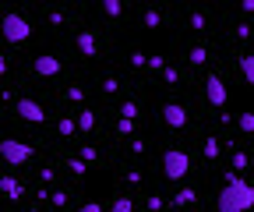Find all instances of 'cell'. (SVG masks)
<instances>
[{"instance_id":"cell-1","label":"cell","mask_w":254,"mask_h":212,"mask_svg":"<svg viewBox=\"0 0 254 212\" xmlns=\"http://www.w3.org/2000/svg\"><path fill=\"white\" fill-rule=\"evenodd\" d=\"M251 205H254V188L240 177H230L226 188L219 191V202H215L219 212H247Z\"/></svg>"},{"instance_id":"cell-2","label":"cell","mask_w":254,"mask_h":212,"mask_svg":"<svg viewBox=\"0 0 254 212\" xmlns=\"http://www.w3.org/2000/svg\"><path fill=\"white\" fill-rule=\"evenodd\" d=\"M0 32H4L7 43H25L32 36V25L21 14H4V18H0Z\"/></svg>"},{"instance_id":"cell-3","label":"cell","mask_w":254,"mask_h":212,"mask_svg":"<svg viewBox=\"0 0 254 212\" xmlns=\"http://www.w3.org/2000/svg\"><path fill=\"white\" fill-rule=\"evenodd\" d=\"M163 173H166L170 180H184V177L190 173V159H187L184 148H170V152L163 156Z\"/></svg>"},{"instance_id":"cell-4","label":"cell","mask_w":254,"mask_h":212,"mask_svg":"<svg viewBox=\"0 0 254 212\" xmlns=\"http://www.w3.org/2000/svg\"><path fill=\"white\" fill-rule=\"evenodd\" d=\"M0 156H4L11 166H21V163H28V159H32V148H28L25 141L4 138V141H0Z\"/></svg>"},{"instance_id":"cell-5","label":"cell","mask_w":254,"mask_h":212,"mask_svg":"<svg viewBox=\"0 0 254 212\" xmlns=\"http://www.w3.org/2000/svg\"><path fill=\"white\" fill-rule=\"evenodd\" d=\"M14 113H18L21 120H28V124H43V120H46V110H43L36 99H18V103H14Z\"/></svg>"},{"instance_id":"cell-6","label":"cell","mask_w":254,"mask_h":212,"mask_svg":"<svg viewBox=\"0 0 254 212\" xmlns=\"http://www.w3.org/2000/svg\"><path fill=\"white\" fill-rule=\"evenodd\" d=\"M205 96H208V103L212 106H222V103H226V85H222V78H208L205 81Z\"/></svg>"},{"instance_id":"cell-7","label":"cell","mask_w":254,"mask_h":212,"mask_svg":"<svg viewBox=\"0 0 254 212\" xmlns=\"http://www.w3.org/2000/svg\"><path fill=\"white\" fill-rule=\"evenodd\" d=\"M163 120H166L170 128H184V124H187V110H184L180 103H166V106H163Z\"/></svg>"},{"instance_id":"cell-8","label":"cell","mask_w":254,"mask_h":212,"mask_svg":"<svg viewBox=\"0 0 254 212\" xmlns=\"http://www.w3.org/2000/svg\"><path fill=\"white\" fill-rule=\"evenodd\" d=\"M60 71V57H50V53H43V57H36V74H57Z\"/></svg>"},{"instance_id":"cell-9","label":"cell","mask_w":254,"mask_h":212,"mask_svg":"<svg viewBox=\"0 0 254 212\" xmlns=\"http://www.w3.org/2000/svg\"><path fill=\"white\" fill-rule=\"evenodd\" d=\"M78 50H81L85 57H95V53H99V39H95L92 32H81V36H78Z\"/></svg>"},{"instance_id":"cell-10","label":"cell","mask_w":254,"mask_h":212,"mask_svg":"<svg viewBox=\"0 0 254 212\" xmlns=\"http://www.w3.org/2000/svg\"><path fill=\"white\" fill-rule=\"evenodd\" d=\"M74 124H78L81 131H92V128H95V113H92V110H81V113H78V120H74Z\"/></svg>"},{"instance_id":"cell-11","label":"cell","mask_w":254,"mask_h":212,"mask_svg":"<svg viewBox=\"0 0 254 212\" xmlns=\"http://www.w3.org/2000/svg\"><path fill=\"white\" fill-rule=\"evenodd\" d=\"M194 198H198V195H194V188H180V191L173 195V202H177L180 209H184V205H190V202H194Z\"/></svg>"},{"instance_id":"cell-12","label":"cell","mask_w":254,"mask_h":212,"mask_svg":"<svg viewBox=\"0 0 254 212\" xmlns=\"http://www.w3.org/2000/svg\"><path fill=\"white\" fill-rule=\"evenodd\" d=\"M240 74L247 78V85H254V57H240Z\"/></svg>"},{"instance_id":"cell-13","label":"cell","mask_w":254,"mask_h":212,"mask_svg":"<svg viewBox=\"0 0 254 212\" xmlns=\"http://www.w3.org/2000/svg\"><path fill=\"white\" fill-rule=\"evenodd\" d=\"M0 188H4L11 198H18V195H21V184H18L14 177H0Z\"/></svg>"},{"instance_id":"cell-14","label":"cell","mask_w":254,"mask_h":212,"mask_svg":"<svg viewBox=\"0 0 254 212\" xmlns=\"http://www.w3.org/2000/svg\"><path fill=\"white\" fill-rule=\"evenodd\" d=\"M205 60H208V50H205V46H194V50H190V64H194V68L205 64Z\"/></svg>"},{"instance_id":"cell-15","label":"cell","mask_w":254,"mask_h":212,"mask_svg":"<svg viewBox=\"0 0 254 212\" xmlns=\"http://www.w3.org/2000/svg\"><path fill=\"white\" fill-rule=\"evenodd\" d=\"M237 124H240V131H244V135H251V131H254V113H240Z\"/></svg>"},{"instance_id":"cell-16","label":"cell","mask_w":254,"mask_h":212,"mask_svg":"<svg viewBox=\"0 0 254 212\" xmlns=\"http://www.w3.org/2000/svg\"><path fill=\"white\" fill-rule=\"evenodd\" d=\"M113 212H134V202L131 198H117L113 202Z\"/></svg>"},{"instance_id":"cell-17","label":"cell","mask_w":254,"mask_h":212,"mask_svg":"<svg viewBox=\"0 0 254 212\" xmlns=\"http://www.w3.org/2000/svg\"><path fill=\"white\" fill-rule=\"evenodd\" d=\"M103 11H106V14H113V18H117V14H120V11H124V7H120V0H103Z\"/></svg>"},{"instance_id":"cell-18","label":"cell","mask_w":254,"mask_h":212,"mask_svg":"<svg viewBox=\"0 0 254 212\" xmlns=\"http://www.w3.org/2000/svg\"><path fill=\"white\" fill-rule=\"evenodd\" d=\"M120 113H124V120H134V117H138V103H124Z\"/></svg>"},{"instance_id":"cell-19","label":"cell","mask_w":254,"mask_h":212,"mask_svg":"<svg viewBox=\"0 0 254 212\" xmlns=\"http://www.w3.org/2000/svg\"><path fill=\"white\" fill-rule=\"evenodd\" d=\"M57 128H60V135H74V128H78V124H74V120H71V117H64V120H60V124H57Z\"/></svg>"},{"instance_id":"cell-20","label":"cell","mask_w":254,"mask_h":212,"mask_svg":"<svg viewBox=\"0 0 254 212\" xmlns=\"http://www.w3.org/2000/svg\"><path fill=\"white\" fill-rule=\"evenodd\" d=\"M205 156H208V159H215V156H219V141H215V138H208V141H205Z\"/></svg>"},{"instance_id":"cell-21","label":"cell","mask_w":254,"mask_h":212,"mask_svg":"<svg viewBox=\"0 0 254 212\" xmlns=\"http://www.w3.org/2000/svg\"><path fill=\"white\" fill-rule=\"evenodd\" d=\"M145 68H152V71H163V68H166V60H163V57H148V60H145Z\"/></svg>"},{"instance_id":"cell-22","label":"cell","mask_w":254,"mask_h":212,"mask_svg":"<svg viewBox=\"0 0 254 212\" xmlns=\"http://www.w3.org/2000/svg\"><path fill=\"white\" fill-rule=\"evenodd\" d=\"M67 99H71V103H81V99H85V92H81L78 85H71V88H67Z\"/></svg>"},{"instance_id":"cell-23","label":"cell","mask_w":254,"mask_h":212,"mask_svg":"<svg viewBox=\"0 0 254 212\" xmlns=\"http://www.w3.org/2000/svg\"><path fill=\"white\" fill-rule=\"evenodd\" d=\"M117 131H120V135H131V131H134V120H124V117H120V124H117Z\"/></svg>"},{"instance_id":"cell-24","label":"cell","mask_w":254,"mask_h":212,"mask_svg":"<svg viewBox=\"0 0 254 212\" xmlns=\"http://www.w3.org/2000/svg\"><path fill=\"white\" fill-rule=\"evenodd\" d=\"M159 21H163V18H159V14H155V11H145V25H148V28H155V25H159Z\"/></svg>"},{"instance_id":"cell-25","label":"cell","mask_w":254,"mask_h":212,"mask_svg":"<svg viewBox=\"0 0 254 212\" xmlns=\"http://www.w3.org/2000/svg\"><path fill=\"white\" fill-rule=\"evenodd\" d=\"M247 163H251V159H247V156H244V152H237V156H233V170H244V166H247Z\"/></svg>"},{"instance_id":"cell-26","label":"cell","mask_w":254,"mask_h":212,"mask_svg":"<svg viewBox=\"0 0 254 212\" xmlns=\"http://www.w3.org/2000/svg\"><path fill=\"white\" fill-rule=\"evenodd\" d=\"M81 159H88V163H92V159H99V152H95L92 145H85V148H81Z\"/></svg>"},{"instance_id":"cell-27","label":"cell","mask_w":254,"mask_h":212,"mask_svg":"<svg viewBox=\"0 0 254 212\" xmlns=\"http://www.w3.org/2000/svg\"><path fill=\"white\" fill-rule=\"evenodd\" d=\"M117 88H120L117 78H106V81H103V92H117Z\"/></svg>"},{"instance_id":"cell-28","label":"cell","mask_w":254,"mask_h":212,"mask_svg":"<svg viewBox=\"0 0 254 212\" xmlns=\"http://www.w3.org/2000/svg\"><path fill=\"white\" fill-rule=\"evenodd\" d=\"M190 25H194V28H205V14L194 11V14H190Z\"/></svg>"},{"instance_id":"cell-29","label":"cell","mask_w":254,"mask_h":212,"mask_svg":"<svg viewBox=\"0 0 254 212\" xmlns=\"http://www.w3.org/2000/svg\"><path fill=\"white\" fill-rule=\"evenodd\" d=\"M50 202H53V205H67V195H64V191H53Z\"/></svg>"},{"instance_id":"cell-30","label":"cell","mask_w":254,"mask_h":212,"mask_svg":"<svg viewBox=\"0 0 254 212\" xmlns=\"http://www.w3.org/2000/svg\"><path fill=\"white\" fill-rule=\"evenodd\" d=\"M163 71H166V81H170V85H177V78H180V71H177V68H163Z\"/></svg>"},{"instance_id":"cell-31","label":"cell","mask_w":254,"mask_h":212,"mask_svg":"<svg viewBox=\"0 0 254 212\" xmlns=\"http://www.w3.org/2000/svg\"><path fill=\"white\" fill-rule=\"evenodd\" d=\"M81 212H103V205H99V202H85Z\"/></svg>"},{"instance_id":"cell-32","label":"cell","mask_w":254,"mask_h":212,"mask_svg":"<svg viewBox=\"0 0 254 212\" xmlns=\"http://www.w3.org/2000/svg\"><path fill=\"white\" fill-rule=\"evenodd\" d=\"M145 60H148L145 53H134V57H131V64H134V68H145Z\"/></svg>"},{"instance_id":"cell-33","label":"cell","mask_w":254,"mask_h":212,"mask_svg":"<svg viewBox=\"0 0 254 212\" xmlns=\"http://www.w3.org/2000/svg\"><path fill=\"white\" fill-rule=\"evenodd\" d=\"M71 170L74 173H85V159H71Z\"/></svg>"},{"instance_id":"cell-34","label":"cell","mask_w":254,"mask_h":212,"mask_svg":"<svg viewBox=\"0 0 254 212\" xmlns=\"http://www.w3.org/2000/svg\"><path fill=\"white\" fill-rule=\"evenodd\" d=\"M4 71H7V60H4V57H0V74H4Z\"/></svg>"},{"instance_id":"cell-35","label":"cell","mask_w":254,"mask_h":212,"mask_svg":"<svg viewBox=\"0 0 254 212\" xmlns=\"http://www.w3.org/2000/svg\"><path fill=\"white\" fill-rule=\"evenodd\" d=\"M251 163H254V156H251Z\"/></svg>"}]
</instances>
